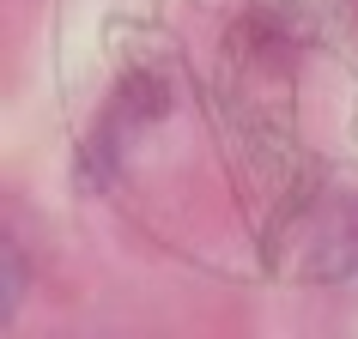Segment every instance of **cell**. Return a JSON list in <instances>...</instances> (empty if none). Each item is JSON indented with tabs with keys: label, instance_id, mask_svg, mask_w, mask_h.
I'll return each mask as SVG.
<instances>
[{
	"label": "cell",
	"instance_id": "6da1fadb",
	"mask_svg": "<svg viewBox=\"0 0 358 339\" xmlns=\"http://www.w3.org/2000/svg\"><path fill=\"white\" fill-rule=\"evenodd\" d=\"M164 103H170L164 79L152 73V67H128L122 85L110 91V103H103V115H97L92 140L79 146V188H103L115 170H122V158H128V140L146 121H158Z\"/></svg>",
	"mask_w": 358,
	"mask_h": 339
},
{
	"label": "cell",
	"instance_id": "3957f363",
	"mask_svg": "<svg viewBox=\"0 0 358 339\" xmlns=\"http://www.w3.org/2000/svg\"><path fill=\"white\" fill-rule=\"evenodd\" d=\"M0 261H6V297H0V309H6V315H19L24 279H31V261H24V248H19V236H13V230H6V243H0Z\"/></svg>",
	"mask_w": 358,
	"mask_h": 339
},
{
	"label": "cell",
	"instance_id": "7a4b0ae2",
	"mask_svg": "<svg viewBox=\"0 0 358 339\" xmlns=\"http://www.w3.org/2000/svg\"><path fill=\"white\" fill-rule=\"evenodd\" d=\"M310 266H316L322 279H346V273H358V212H340V218L322 225L316 248H310Z\"/></svg>",
	"mask_w": 358,
	"mask_h": 339
}]
</instances>
